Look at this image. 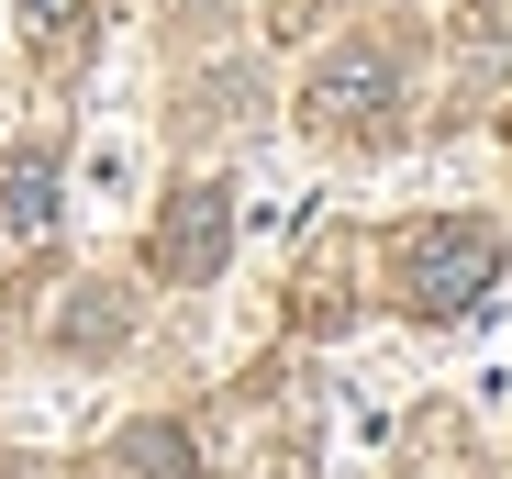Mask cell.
Segmentation results:
<instances>
[{"mask_svg": "<svg viewBox=\"0 0 512 479\" xmlns=\"http://www.w3.org/2000/svg\"><path fill=\"white\" fill-rule=\"evenodd\" d=\"M401 268H412V312H468L490 290L501 246H490V223H435V234H412Z\"/></svg>", "mask_w": 512, "mask_h": 479, "instance_id": "cell-1", "label": "cell"}, {"mask_svg": "<svg viewBox=\"0 0 512 479\" xmlns=\"http://www.w3.org/2000/svg\"><path fill=\"white\" fill-rule=\"evenodd\" d=\"M379 112H390V56L379 45H346L312 78V123H379Z\"/></svg>", "mask_w": 512, "mask_h": 479, "instance_id": "cell-2", "label": "cell"}, {"mask_svg": "<svg viewBox=\"0 0 512 479\" xmlns=\"http://www.w3.org/2000/svg\"><path fill=\"white\" fill-rule=\"evenodd\" d=\"M212 257H223V190H179L156 234V279H212Z\"/></svg>", "mask_w": 512, "mask_h": 479, "instance_id": "cell-3", "label": "cell"}, {"mask_svg": "<svg viewBox=\"0 0 512 479\" xmlns=\"http://www.w3.org/2000/svg\"><path fill=\"white\" fill-rule=\"evenodd\" d=\"M56 190V168H45V156H12V179H0V234H12V246H23V234H45V201Z\"/></svg>", "mask_w": 512, "mask_h": 479, "instance_id": "cell-4", "label": "cell"}, {"mask_svg": "<svg viewBox=\"0 0 512 479\" xmlns=\"http://www.w3.org/2000/svg\"><path fill=\"white\" fill-rule=\"evenodd\" d=\"M78 23V0H34V34H67Z\"/></svg>", "mask_w": 512, "mask_h": 479, "instance_id": "cell-5", "label": "cell"}]
</instances>
